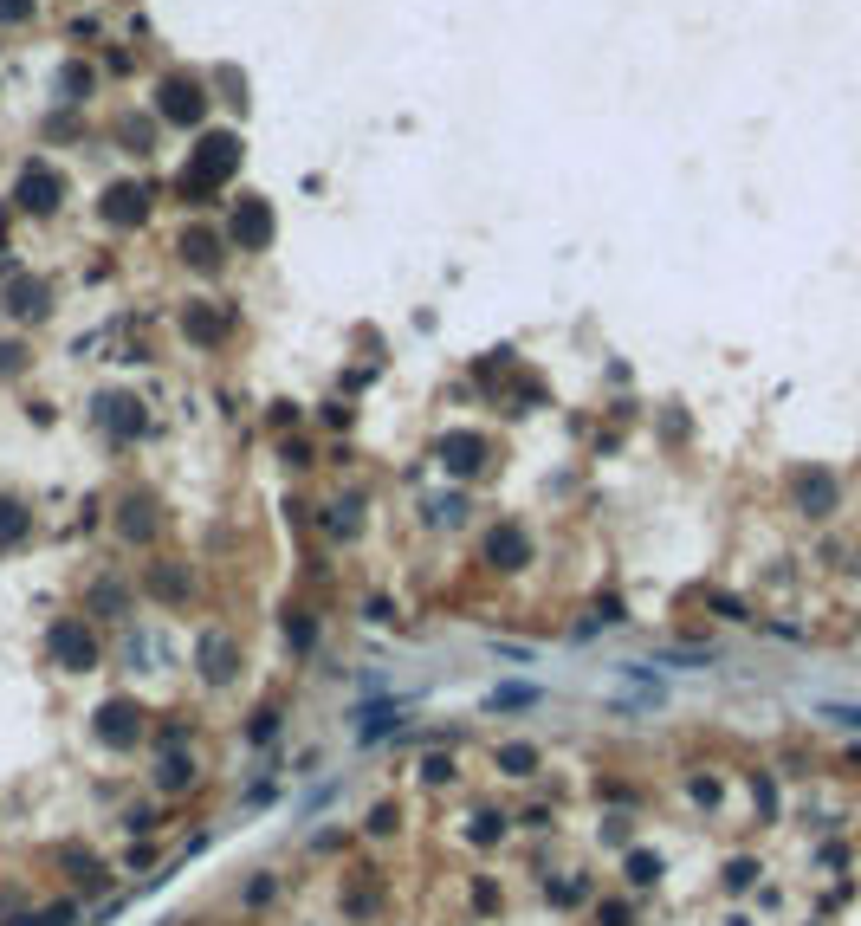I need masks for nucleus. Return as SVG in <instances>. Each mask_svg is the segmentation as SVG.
Returning a JSON list of instances; mask_svg holds the SVG:
<instances>
[{
  "label": "nucleus",
  "instance_id": "423d86ee",
  "mask_svg": "<svg viewBox=\"0 0 861 926\" xmlns=\"http://www.w3.org/2000/svg\"><path fill=\"white\" fill-rule=\"evenodd\" d=\"M790 499H797L803 519H829L842 493H836V480H829L823 467H797V473H790Z\"/></svg>",
  "mask_w": 861,
  "mask_h": 926
},
{
  "label": "nucleus",
  "instance_id": "a211bd4d",
  "mask_svg": "<svg viewBox=\"0 0 861 926\" xmlns=\"http://www.w3.org/2000/svg\"><path fill=\"white\" fill-rule=\"evenodd\" d=\"M182 331L195 337V344H221V337H227V311H214V305H195V311L182 318Z\"/></svg>",
  "mask_w": 861,
  "mask_h": 926
},
{
  "label": "nucleus",
  "instance_id": "5701e85b",
  "mask_svg": "<svg viewBox=\"0 0 861 926\" xmlns=\"http://www.w3.org/2000/svg\"><path fill=\"white\" fill-rule=\"evenodd\" d=\"M285 642H292V655H311V648H318V616H311V609H292V616H285Z\"/></svg>",
  "mask_w": 861,
  "mask_h": 926
},
{
  "label": "nucleus",
  "instance_id": "412c9836",
  "mask_svg": "<svg viewBox=\"0 0 861 926\" xmlns=\"http://www.w3.org/2000/svg\"><path fill=\"white\" fill-rule=\"evenodd\" d=\"M492 765H499L505 778H538V745H499Z\"/></svg>",
  "mask_w": 861,
  "mask_h": 926
},
{
  "label": "nucleus",
  "instance_id": "9b49d317",
  "mask_svg": "<svg viewBox=\"0 0 861 926\" xmlns=\"http://www.w3.org/2000/svg\"><path fill=\"white\" fill-rule=\"evenodd\" d=\"M91 616H98V622H130V583H123V577H98V583H91Z\"/></svg>",
  "mask_w": 861,
  "mask_h": 926
},
{
  "label": "nucleus",
  "instance_id": "b1692460",
  "mask_svg": "<svg viewBox=\"0 0 861 926\" xmlns=\"http://www.w3.org/2000/svg\"><path fill=\"white\" fill-rule=\"evenodd\" d=\"M421 784H428V791H447V784H460V765L447 752H428L421 758Z\"/></svg>",
  "mask_w": 861,
  "mask_h": 926
},
{
  "label": "nucleus",
  "instance_id": "f8f14e48",
  "mask_svg": "<svg viewBox=\"0 0 861 926\" xmlns=\"http://www.w3.org/2000/svg\"><path fill=\"white\" fill-rule=\"evenodd\" d=\"M382 901H389V888H382V881H376V868H369V881H344V914L350 920H376L382 914Z\"/></svg>",
  "mask_w": 861,
  "mask_h": 926
},
{
  "label": "nucleus",
  "instance_id": "f257e3e1",
  "mask_svg": "<svg viewBox=\"0 0 861 926\" xmlns=\"http://www.w3.org/2000/svg\"><path fill=\"white\" fill-rule=\"evenodd\" d=\"M46 655L59 674H91V667L104 661V642H98V622H85V616H59L46 629Z\"/></svg>",
  "mask_w": 861,
  "mask_h": 926
},
{
  "label": "nucleus",
  "instance_id": "72a5a7b5",
  "mask_svg": "<svg viewBox=\"0 0 861 926\" xmlns=\"http://www.w3.org/2000/svg\"><path fill=\"white\" fill-rule=\"evenodd\" d=\"M272 894H279V881L259 875V881H246V888H240V901H246V907H272Z\"/></svg>",
  "mask_w": 861,
  "mask_h": 926
},
{
  "label": "nucleus",
  "instance_id": "a878e982",
  "mask_svg": "<svg viewBox=\"0 0 861 926\" xmlns=\"http://www.w3.org/2000/svg\"><path fill=\"white\" fill-rule=\"evenodd\" d=\"M246 739H253V745H272V739H279V706H259V713H246Z\"/></svg>",
  "mask_w": 861,
  "mask_h": 926
},
{
  "label": "nucleus",
  "instance_id": "1a4fd4ad",
  "mask_svg": "<svg viewBox=\"0 0 861 926\" xmlns=\"http://www.w3.org/2000/svg\"><path fill=\"white\" fill-rule=\"evenodd\" d=\"M441 467L454 473V480H460V473H480L486 467V434H447V441H441Z\"/></svg>",
  "mask_w": 861,
  "mask_h": 926
},
{
  "label": "nucleus",
  "instance_id": "dca6fc26",
  "mask_svg": "<svg viewBox=\"0 0 861 926\" xmlns=\"http://www.w3.org/2000/svg\"><path fill=\"white\" fill-rule=\"evenodd\" d=\"M59 868H72V881H78V888H104V881H111L104 855H91V849H59Z\"/></svg>",
  "mask_w": 861,
  "mask_h": 926
},
{
  "label": "nucleus",
  "instance_id": "e433bc0d",
  "mask_svg": "<svg viewBox=\"0 0 861 926\" xmlns=\"http://www.w3.org/2000/svg\"><path fill=\"white\" fill-rule=\"evenodd\" d=\"M596 920H603V926H635V914H628L622 901H603V907H596Z\"/></svg>",
  "mask_w": 861,
  "mask_h": 926
},
{
  "label": "nucleus",
  "instance_id": "4c0bfd02",
  "mask_svg": "<svg viewBox=\"0 0 861 926\" xmlns=\"http://www.w3.org/2000/svg\"><path fill=\"white\" fill-rule=\"evenodd\" d=\"M751 875H758L751 862H732V868H726V888H751Z\"/></svg>",
  "mask_w": 861,
  "mask_h": 926
},
{
  "label": "nucleus",
  "instance_id": "20e7f679",
  "mask_svg": "<svg viewBox=\"0 0 861 926\" xmlns=\"http://www.w3.org/2000/svg\"><path fill=\"white\" fill-rule=\"evenodd\" d=\"M149 784H156L162 797H182L201 784V752H188V745H149Z\"/></svg>",
  "mask_w": 861,
  "mask_h": 926
},
{
  "label": "nucleus",
  "instance_id": "aec40b11",
  "mask_svg": "<svg viewBox=\"0 0 861 926\" xmlns=\"http://www.w3.org/2000/svg\"><path fill=\"white\" fill-rule=\"evenodd\" d=\"M622 881H628V888H654V881H661V855H654V849H628Z\"/></svg>",
  "mask_w": 861,
  "mask_h": 926
},
{
  "label": "nucleus",
  "instance_id": "0eeeda50",
  "mask_svg": "<svg viewBox=\"0 0 861 926\" xmlns=\"http://www.w3.org/2000/svg\"><path fill=\"white\" fill-rule=\"evenodd\" d=\"M480 557H486V570H525L531 564V531L525 525H492Z\"/></svg>",
  "mask_w": 861,
  "mask_h": 926
},
{
  "label": "nucleus",
  "instance_id": "7c9ffc66",
  "mask_svg": "<svg viewBox=\"0 0 861 926\" xmlns=\"http://www.w3.org/2000/svg\"><path fill=\"white\" fill-rule=\"evenodd\" d=\"M395 823H402V803H376V810H369V836H395Z\"/></svg>",
  "mask_w": 861,
  "mask_h": 926
},
{
  "label": "nucleus",
  "instance_id": "39448f33",
  "mask_svg": "<svg viewBox=\"0 0 861 926\" xmlns=\"http://www.w3.org/2000/svg\"><path fill=\"white\" fill-rule=\"evenodd\" d=\"M143 590H149V603L182 609V603H195V570H188L182 557H156V564L143 570Z\"/></svg>",
  "mask_w": 861,
  "mask_h": 926
},
{
  "label": "nucleus",
  "instance_id": "4be33fe9",
  "mask_svg": "<svg viewBox=\"0 0 861 926\" xmlns=\"http://www.w3.org/2000/svg\"><path fill=\"white\" fill-rule=\"evenodd\" d=\"M182 260H188V266H201V272H214V266H221V240L195 227V234H182Z\"/></svg>",
  "mask_w": 861,
  "mask_h": 926
},
{
  "label": "nucleus",
  "instance_id": "393cba45",
  "mask_svg": "<svg viewBox=\"0 0 861 926\" xmlns=\"http://www.w3.org/2000/svg\"><path fill=\"white\" fill-rule=\"evenodd\" d=\"M544 693L538 687H492L486 693V713H518V706H538Z\"/></svg>",
  "mask_w": 861,
  "mask_h": 926
},
{
  "label": "nucleus",
  "instance_id": "c9c22d12",
  "mask_svg": "<svg viewBox=\"0 0 861 926\" xmlns=\"http://www.w3.org/2000/svg\"><path fill=\"white\" fill-rule=\"evenodd\" d=\"M123 829H130V836H143V829H156V803H149V810H143V803H136V810H123Z\"/></svg>",
  "mask_w": 861,
  "mask_h": 926
},
{
  "label": "nucleus",
  "instance_id": "4468645a",
  "mask_svg": "<svg viewBox=\"0 0 861 926\" xmlns=\"http://www.w3.org/2000/svg\"><path fill=\"white\" fill-rule=\"evenodd\" d=\"M20 208H26V214H52V208H59V175L26 169V175H20Z\"/></svg>",
  "mask_w": 861,
  "mask_h": 926
},
{
  "label": "nucleus",
  "instance_id": "6e6552de",
  "mask_svg": "<svg viewBox=\"0 0 861 926\" xmlns=\"http://www.w3.org/2000/svg\"><path fill=\"white\" fill-rule=\"evenodd\" d=\"M234 162H240V143H234V136H208L188 182H195V188H214V182H227V175H234Z\"/></svg>",
  "mask_w": 861,
  "mask_h": 926
},
{
  "label": "nucleus",
  "instance_id": "c756f323",
  "mask_svg": "<svg viewBox=\"0 0 861 926\" xmlns=\"http://www.w3.org/2000/svg\"><path fill=\"white\" fill-rule=\"evenodd\" d=\"M26 538V512L13 499H0V544H20Z\"/></svg>",
  "mask_w": 861,
  "mask_h": 926
},
{
  "label": "nucleus",
  "instance_id": "473e14b6",
  "mask_svg": "<svg viewBox=\"0 0 861 926\" xmlns=\"http://www.w3.org/2000/svg\"><path fill=\"white\" fill-rule=\"evenodd\" d=\"M687 797L700 803V810H719V797H726V791H719V784H713V778H706V771H700V778H687Z\"/></svg>",
  "mask_w": 861,
  "mask_h": 926
},
{
  "label": "nucleus",
  "instance_id": "f03ea898",
  "mask_svg": "<svg viewBox=\"0 0 861 926\" xmlns=\"http://www.w3.org/2000/svg\"><path fill=\"white\" fill-rule=\"evenodd\" d=\"M246 667V648L234 629H221V622H208V629L195 635V680L201 687H234Z\"/></svg>",
  "mask_w": 861,
  "mask_h": 926
},
{
  "label": "nucleus",
  "instance_id": "bb28decb",
  "mask_svg": "<svg viewBox=\"0 0 861 926\" xmlns=\"http://www.w3.org/2000/svg\"><path fill=\"white\" fill-rule=\"evenodd\" d=\"M162 111H169L175 124H195V117H201V104H195V85H169V104H162Z\"/></svg>",
  "mask_w": 861,
  "mask_h": 926
},
{
  "label": "nucleus",
  "instance_id": "7ed1b4c3",
  "mask_svg": "<svg viewBox=\"0 0 861 926\" xmlns=\"http://www.w3.org/2000/svg\"><path fill=\"white\" fill-rule=\"evenodd\" d=\"M91 739H98L104 752H136V745L149 739V713L117 693V700H104L98 713H91Z\"/></svg>",
  "mask_w": 861,
  "mask_h": 926
},
{
  "label": "nucleus",
  "instance_id": "2eb2a0df",
  "mask_svg": "<svg viewBox=\"0 0 861 926\" xmlns=\"http://www.w3.org/2000/svg\"><path fill=\"white\" fill-rule=\"evenodd\" d=\"M46 305H52L46 279H7V311H13V318H39Z\"/></svg>",
  "mask_w": 861,
  "mask_h": 926
},
{
  "label": "nucleus",
  "instance_id": "ddd939ff",
  "mask_svg": "<svg viewBox=\"0 0 861 926\" xmlns=\"http://www.w3.org/2000/svg\"><path fill=\"white\" fill-rule=\"evenodd\" d=\"M117 531H123L130 544H149V538H156V499H149V493H130V499H123Z\"/></svg>",
  "mask_w": 861,
  "mask_h": 926
},
{
  "label": "nucleus",
  "instance_id": "c85d7f7f",
  "mask_svg": "<svg viewBox=\"0 0 861 926\" xmlns=\"http://www.w3.org/2000/svg\"><path fill=\"white\" fill-rule=\"evenodd\" d=\"M467 493H460V499H434V525H441V531H454V525H467Z\"/></svg>",
  "mask_w": 861,
  "mask_h": 926
},
{
  "label": "nucleus",
  "instance_id": "f3484780",
  "mask_svg": "<svg viewBox=\"0 0 861 926\" xmlns=\"http://www.w3.org/2000/svg\"><path fill=\"white\" fill-rule=\"evenodd\" d=\"M234 240H240V247H266V240H272V214L259 208V201H246V208L234 214Z\"/></svg>",
  "mask_w": 861,
  "mask_h": 926
},
{
  "label": "nucleus",
  "instance_id": "9d476101",
  "mask_svg": "<svg viewBox=\"0 0 861 926\" xmlns=\"http://www.w3.org/2000/svg\"><path fill=\"white\" fill-rule=\"evenodd\" d=\"M98 421L117 434V441H136V434H149V415H143V408H136L130 396H104V402H98Z\"/></svg>",
  "mask_w": 861,
  "mask_h": 926
},
{
  "label": "nucleus",
  "instance_id": "6ab92c4d",
  "mask_svg": "<svg viewBox=\"0 0 861 926\" xmlns=\"http://www.w3.org/2000/svg\"><path fill=\"white\" fill-rule=\"evenodd\" d=\"M143 188H111V201H104V221H111V227H136V221H143Z\"/></svg>",
  "mask_w": 861,
  "mask_h": 926
},
{
  "label": "nucleus",
  "instance_id": "f704fd0d",
  "mask_svg": "<svg viewBox=\"0 0 861 926\" xmlns=\"http://www.w3.org/2000/svg\"><path fill=\"white\" fill-rule=\"evenodd\" d=\"M544 894H551V907H577V901H583V894H590V888H583V881L570 875V881H551V888H544Z\"/></svg>",
  "mask_w": 861,
  "mask_h": 926
},
{
  "label": "nucleus",
  "instance_id": "58836bf2",
  "mask_svg": "<svg viewBox=\"0 0 861 926\" xmlns=\"http://www.w3.org/2000/svg\"><path fill=\"white\" fill-rule=\"evenodd\" d=\"M0 13H7V20H26V0H0Z\"/></svg>",
  "mask_w": 861,
  "mask_h": 926
},
{
  "label": "nucleus",
  "instance_id": "cd10ccee",
  "mask_svg": "<svg viewBox=\"0 0 861 926\" xmlns=\"http://www.w3.org/2000/svg\"><path fill=\"white\" fill-rule=\"evenodd\" d=\"M337 519H331V538H350V531H363V499H337Z\"/></svg>",
  "mask_w": 861,
  "mask_h": 926
},
{
  "label": "nucleus",
  "instance_id": "2f4dec72",
  "mask_svg": "<svg viewBox=\"0 0 861 926\" xmlns=\"http://www.w3.org/2000/svg\"><path fill=\"white\" fill-rule=\"evenodd\" d=\"M816 713H823L829 726H855V732H861V706H849V700H823Z\"/></svg>",
  "mask_w": 861,
  "mask_h": 926
}]
</instances>
